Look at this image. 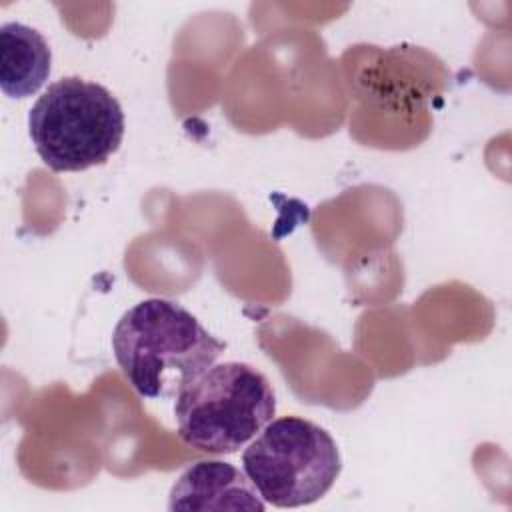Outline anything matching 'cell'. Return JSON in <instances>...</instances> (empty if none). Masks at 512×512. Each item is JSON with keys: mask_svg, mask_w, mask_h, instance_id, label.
Returning a JSON list of instances; mask_svg holds the SVG:
<instances>
[{"mask_svg": "<svg viewBox=\"0 0 512 512\" xmlns=\"http://www.w3.org/2000/svg\"><path fill=\"white\" fill-rule=\"evenodd\" d=\"M226 344L174 300L148 298L128 308L112 332L116 362L138 396L176 398L202 376Z\"/></svg>", "mask_w": 512, "mask_h": 512, "instance_id": "6da1fadb", "label": "cell"}, {"mask_svg": "<svg viewBox=\"0 0 512 512\" xmlns=\"http://www.w3.org/2000/svg\"><path fill=\"white\" fill-rule=\"evenodd\" d=\"M52 50L46 38L22 22L0 28V88L8 98L36 94L50 76Z\"/></svg>", "mask_w": 512, "mask_h": 512, "instance_id": "8992f818", "label": "cell"}, {"mask_svg": "<svg viewBox=\"0 0 512 512\" xmlns=\"http://www.w3.org/2000/svg\"><path fill=\"white\" fill-rule=\"evenodd\" d=\"M40 160L54 172H82L104 164L122 144L124 112L96 82L68 76L52 82L28 114Z\"/></svg>", "mask_w": 512, "mask_h": 512, "instance_id": "7a4b0ae2", "label": "cell"}, {"mask_svg": "<svg viewBox=\"0 0 512 512\" xmlns=\"http://www.w3.org/2000/svg\"><path fill=\"white\" fill-rule=\"evenodd\" d=\"M266 502L236 466L222 460H200L174 482L168 510H256Z\"/></svg>", "mask_w": 512, "mask_h": 512, "instance_id": "5b68a950", "label": "cell"}, {"mask_svg": "<svg viewBox=\"0 0 512 512\" xmlns=\"http://www.w3.org/2000/svg\"><path fill=\"white\" fill-rule=\"evenodd\" d=\"M242 468L266 504L296 508L320 500L334 486L342 458L322 426L284 416L270 420L246 446Z\"/></svg>", "mask_w": 512, "mask_h": 512, "instance_id": "277c9868", "label": "cell"}, {"mask_svg": "<svg viewBox=\"0 0 512 512\" xmlns=\"http://www.w3.org/2000/svg\"><path fill=\"white\" fill-rule=\"evenodd\" d=\"M276 414L268 378L250 364L210 366L188 384L174 404L178 436L206 454H234Z\"/></svg>", "mask_w": 512, "mask_h": 512, "instance_id": "3957f363", "label": "cell"}]
</instances>
